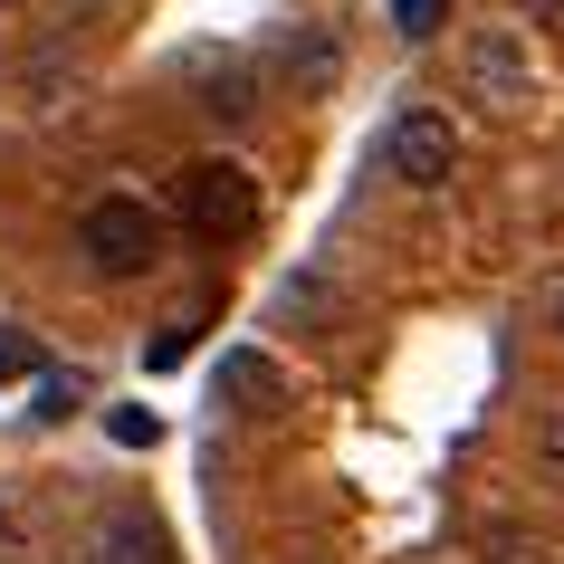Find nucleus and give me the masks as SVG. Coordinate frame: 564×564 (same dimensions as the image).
<instances>
[{
  "label": "nucleus",
  "instance_id": "8",
  "mask_svg": "<svg viewBox=\"0 0 564 564\" xmlns=\"http://www.w3.org/2000/svg\"><path fill=\"white\" fill-rule=\"evenodd\" d=\"M249 106H259V77H249V67H220V77H210V96H202L210 124H249Z\"/></svg>",
  "mask_w": 564,
  "mask_h": 564
},
{
  "label": "nucleus",
  "instance_id": "13",
  "mask_svg": "<svg viewBox=\"0 0 564 564\" xmlns=\"http://www.w3.org/2000/svg\"><path fill=\"white\" fill-rule=\"evenodd\" d=\"M517 20H564V0H517Z\"/></svg>",
  "mask_w": 564,
  "mask_h": 564
},
{
  "label": "nucleus",
  "instance_id": "12",
  "mask_svg": "<svg viewBox=\"0 0 564 564\" xmlns=\"http://www.w3.org/2000/svg\"><path fill=\"white\" fill-rule=\"evenodd\" d=\"M77 412V383H39V421H67Z\"/></svg>",
  "mask_w": 564,
  "mask_h": 564
},
{
  "label": "nucleus",
  "instance_id": "9",
  "mask_svg": "<svg viewBox=\"0 0 564 564\" xmlns=\"http://www.w3.org/2000/svg\"><path fill=\"white\" fill-rule=\"evenodd\" d=\"M202 316H210V306H182V316H163V335L144 345V364H153V373H173V364L192 355V345H202Z\"/></svg>",
  "mask_w": 564,
  "mask_h": 564
},
{
  "label": "nucleus",
  "instance_id": "11",
  "mask_svg": "<svg viewBox=\"0 0 564 564\" xmlns=\"http://www.w3.org/2000/svg\"><path fill=\"white\" fill-rule=\"evenodd\" d=\"M30 373H39V345L20 326H0V383H30Z\"/></svg>",
  "mask_w": 564,
  "mask_h": 564
},
{
  "label": "nucleus",
  "instance_id": "4",
  "mask_svg": "<svg viewBox=\"0 0 564 564\" xmlns=\"http://www.w3.org/2000/svg\"><path fill=\"white\" fill-rule=\"evenodd\" d=\"M335 77H345V39L335 30H288L278 39V87L288 96H326Z\"/></svg>",
  "mask_w": 564,
  "mask_h": 564
},
{
  "label": "nucleus",
  "instance_id": "10",
  "mask_svg": "<svg viewBox=\"0 0 564 564\" xmlns=\"http://www.w3.org/2000/svg\"><path fill=\"white\" fill-rule=\"evenodd\" d=\"M441 20H449V0H392V30L402 39H441Z\"/></svg>",
  "mask_w": 564,
  "mask_h": 564
},
{
  "label": "nucleus",
  "instance_id": "6",
  "mask_svg": "<svg viewBox=\"0 0 564 564\" xmlns=\"http://www.w3.org/2000/svg\"><path fill=\"white\" fill-rule=\"evenodd\" d=\"M278 392H288V373L259 355V345H239V355H220V412H278Z\"/></svg>",
  "mask_w": 564,
  "mask_h": 564
},
{
  "label": "nucleus",
  "instance_id": "3",
  "mask_svg": "<svg viewBox=\"0 0 564 564\" xmlns=\"http://www.w3.org/2000/svg\"><path fill=\"white\" fill-rule=\"evenodd\" d=\"M383 173L412 182V192H441V182L459 173V124H449L441 106H402V116L383 124Z\"/></svg>",
  "mask_w": 564,
  "mask_h": 564
},
{
  "label": "nucleus",
  "instance_id": "7",
  "mask_svg": "<svg viewBox=\"0 0 564 564\" xmlns=\"http://www.w3.org/2000/svg\"><path fill=\"white\" fill-rule=\"evenodd\" d=\"M469 87H498V96H527V58H517V39L488 30L469 39Z\"/></svg>",
  "mask_w": 564,
  "mask_h": 564
},
{
  "label": "nucleus",
  "instance_id": "2",
  "mask_svg": "<svg viewBox=\"0 0 564 564\" xmlns=\"http://www.w3.org/2000/svg\"><path fill=\"white\" fill-rule=\"evenodd\" d=\"M77 249H87L96 278H153V259H163V220H153L134 192H106V202L77 210Z\"/></svg>",
  "mask_w": 564,
  "mask_h": 564
},
{
  "label": "nucleus",
  "instance_id": "1",
  "mask_svg": "<svg viewBox=\"0 0 564 564\" xmlns=\"http://www.w3.org/2000/svg\"><path fill=\"white\" fill-rule=\"evenodd\" d=\"M173 210H182V230H192V239L230 249V239H249V230H259L268 192H259V173H249V163L210 153V163H182V182H173Z\"/></svg>",
  "mask_w": 564,
  "mask_h": 564
},
{
  "label": "nucleus",
  "instance_id": "14",
  "mask_svg": "<svg viewBox=\"0 0 564 564\" xmlns=\"http://www.w3.org/2000/svg\"><path fill=\"white\" fill-rule=\"evenodd\" d=\"M555 335H564V288H555Z\"/></svg>",
  "mask_w": 564,
  "mask_h": 564
},
{
  "label": "nucleus",
  "instance_id": "5",
  "mask_svg": "<svg viewBox=\"0 0 564 564\" xmlns=\"http://www.w3.org/2000/svg\"><path fill=\"white\" fill-rule=\"evenodd\" d=\"M87 564H182V555H173V535H163V517L124 507V517H106V527H96Z\"/></svg>",
  "mask_w": 564,
  "mask_h": 564
}]
</instances>
